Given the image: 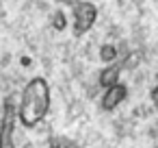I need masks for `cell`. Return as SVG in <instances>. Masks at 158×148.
Listing matches in <instances>:
<instances>
[{"mask_svg":"<svg viewBox=\"0 0 158 148\" xmlns=\"http://www.w3.org/2000/svg\"><path fill=\"white\" fill-rule=\"evenodd\" d=\"M121 70H123V65L121 63H117V61H113V63H108L102 72H100V85L102 87H110V85H115V83H119V74H121Z\"/></svg>","mask_w":158,"mask_h":148,"instance_id":"5b68a950","label":"cell"},{"mask_svg":"<svg viewBox=\"0 0 158 148\" xmlns=\"http://www.w3.org/2000/svg\"><path fill=\"white\" fill-rule=\"evenodd\" d=\"M78 2H80V0H59V5L61 7H67V9H74Z\"/></svg>","mask_w":158,"mask_h":148,"instance_id":"30bf717a","label":"cell"},{"mask_svg":"<svg viewBox=\"0 0 158 148\" xmlns=\"http://www.w3.org/2000/svg\"><path fill=\"white\" fill-rule=\"evenodd\" d=\"M98 20V7L89 0H80V2L72 9V33L74 37H82L93 29Z\"/></svg>","mask_w":158,"mask_h":148,"instance_id":"3957f363","label":"cell"},{"mask_svg":"<svg viewBox=\"0 0 158 148\" xmlns=\"http://www.w3.org/2000/svg\"><path fill=\"white\" fill-rule=\"evenodd\" d=\"M50 26H52L56 33H63V31L67 29V16H65L63 9H56V11L52 13V18H50Z\"/></svg>","mask_w":158,"mask_h":148,"instance_id":"8992f818","label":"cell"},{"mask_svg":"<svg viewBox=\"0 0 158 148\" xmlns=\"http://www.w3.org/2000/svg\"><path fill=\"white\" fill-rule=\"evenodd\" d=\"M128 96V89L123 83H115L110 87H104V94H102V100H100V107L102 111H113L117 109Z\"/></svg>","mask_w":158,"mask_h":148,"instance_id":"277c9868","label":"cell"},{"mask_svg":"<svg viewBox=\"0 0 158 148\" xmlns=\"http://www.w3.org/2000/svg\"><path fill=\"white\" fill-rule=\"evenodd\" d=\"M15 122L18 107L15 98L9 94L2 100V109H0V148H15Z\"/></svg>","mask_w":158,"mask_h":148,"instance_id":"7a4b0ae2","label":"cell"},{"mask_svg":"<svg viewBox=\"0 0 158 148\" xmlns=\"http://www.w3.org/2000/svg\"><path fill=\"white\" fill-rule=\"evenodd\" d=\"M50 105H52L50 83L44 76H33L22 89V96L18 102V122L26 128L37 126L39 122L46 120Z\"/></svg>","mask_w":158,"mask_h":148,"instance_id":"6da1fadb","label":"cell"},{"mask_svg":"<svg viewBox=\"0 0 158 148\" xmlns=\"http://www.w3.org/2000/svg\"><path fill=\"white\" fill-rule=\"evenodd\" d=\"M117 57H119V50H117L115 44H102L100 46V59L104 63H113Z\"/></svg>","mask_w":158,"mask_h":148,"instance_id":"52a82bcc","label":"cell"},{"mask_svg":"<svg viewBox=\"0 0 158 148\" xmlns=\"http://www.w3.org/2000/svg\"><path fill=\"white\" fill-rule=\"evenodd\" d=\"M149 98H152V105H154V109L158 111V81H156V85L152 87V92H149Z\"/></svg>","mask_w":158,"mask_h":148,"instance_id":"9c48e42d","label":"cell"},{"mask_svg":"<svg viewBox=\"0 0 158 148\" xmlns=\"http://www.w3.org/2000/svg\"><path fill=\"white\" fill-rule=\"evenodd\" d=\"M52 148H82V146L76 144L74 139H67V137H54L52 139Z\"/></svg>","mask_w":158,"mask_h":148,"instance_id":"ba28073f","label":"cell"}]
</instances>
